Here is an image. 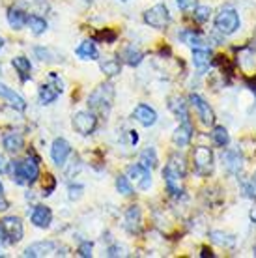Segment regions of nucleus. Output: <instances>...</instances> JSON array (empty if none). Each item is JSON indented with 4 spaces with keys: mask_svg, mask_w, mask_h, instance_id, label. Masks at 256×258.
Masks as SVG:
<instances>
[{
    "mask_svg": "<svg viewBox=\"0 0 256 258\" xmlns=\"http://www.w3.org/2000/svg\"><path fill=\"white\" fill-rule=\"evenodd\" d=\"M10 170H12L13 181L17 185H32L39 178L38 159H32V157H28L26 161H12Z\"/></svg>",
    "mask_w": 256,
    "mask_h": 258,
    "instance_id": "f257e3e1",
    "label": "nucleus"
},
{
    "mask_svg": "<svg viewBox=\"0 0 256 258\" xmlns=\"http://www.w3.org/2000/svg\"><path fill=\"white\" fill-rule=\"evenodd\" d=\"M112 99H114V88L112 84H101L96 90L92 92V96L88 99L90 110L92 112H99V114H107L112 107Z\"/></svg>",
    "mask_w": 256,
    "mask_h": 258,
    "instance_id": "f03ea898",
    "label": "nucleus"
},
{
    "mask_svg": "<svg viewBox=\"0 0 256 258\" xmlns=\"http://www.w3.org/2000/svg\"><path fill=\"white\" fill-rule=\"evenodd\" d=\"M215 28L224 36H230L239 28V15L234 8H223L215 17Z\"/></svg>",
    "mask_w": 256,
    "mask_h": 258,
    "instance_id": "7ed1b4c3",
    "label": "nucleus"
},
{
    "mask_svg": "<svg viewBox=\"0 0 256 258\" xmlns=\"http://www.w3.org/2000/svg\"><path fill=\"white\" fill-rule=\"evenodd\" d=\"M193 163L199 176H210L213 170V152L206 146H199L193 152Z\"/></svg>",
    "mask_w": 256,
    "mask_h": 258,
    "instance_id": "20e7f679",
    "label": "nucleus"
},
{
    "mask_svg": "<svg viewBox=\"0 0 256 258\" xmlns=\"http://www.w3.org/2000/svg\"><path fill=\"white\" fill-rule=\"evenodd\" d=\"M144 23L150 25L152 28H157V30L167 28L168 23H170L168 8L165 6V4H155L154 8H150V10L144 13Z\"/></svg>",
    "mask_w": 256,
    "mask_h": 258,
    "instance_id": "39448f33",
    "label": "nucleus"
},
{
    "mask_svg": "<svg viewBox=\"0 0 256 258\" xmlns=\"http://www.w3.org/2000/svg\"><path fill=\"white\" fill-rule=\"evenodd\" d=\"M71 125H73V129L77 131L79 135H90L97 127V118L92 110H81L73 116Z\"/></svg>",
    "mask_w": 256,
    "mask_h": 258,
    "instance_id": "423d86ee",
    "label": "nucleus"
},
{
    "mask_svg": "<svg viewBox=\"0 0 256 258\" xmlns=\"http://www.w3.org/2000/svg\"><path fill=\"white\" fill-rule=\"evenodd\" d=\"M0 225L4 228V232H6V238L10 243H17L23 239V223H21L19 217H15V215H8L4 219L0 221Z\"/></svg>",
    "mask_w": 256,
    "mask_h": 258,
    "instance_id": "0eeeda50",
    "label": "nucleus"
},
{
    "mask_svg": "<svg viewBox=\"0 0 256 258\" xmlns=\"http://www.w3.org/2000/svg\"><path fill=\"white\" fill-rule=\"evenodd\" d=\"M189 101H191V105L197 109L199 118L202 120V123H206V125H213V122H215V114H213L210 103H206L199 94H191V96H189Z\"/></svg>",
    "mask_w": 256,
    "mask_h": 258,
    "instance_id": "6e6552de",
    "label": "nucleus"
},
{
    "mask_svg": "<svg viewBox=\"0 0 256 258\" xmlns=\"http://www.w3.org/2000/svg\"><path fill=\"white\" fill-rule=\"evenodd\" d=\"M127 178L137 181V185L141 189H148L152 185V170H148L146 167H142L141 163L131 165V167L127 168Z\"/></svg>",
    "mask_w": 256,
    "mask_h": 258,
    "instance_id": "1a4fd4ad",
    "label": "nucleus"
},
{
    "mask_svg": "<svg viewBox=\"0 0 256 258\" xmlns=\"http://www.w3.org/2000/svg\"><path fill=\"white\" fill-rule=\"evenodd\" d=\"M70 154H71L70 142L66 141V139H54V142H52V146H51V157H52V161H54V165L64 167L66 159L70 157Z\"/></svg>",
    "mask_w": 256,
    "mask_h": 258,
    "instance_id": "9d476101",
    "label": "nucleus"
},
{
    "mask_svg": "<svg viewBox=\"0 0 256 258\" xmlns=\"http://www.w3.org/2000/svg\"><path fill=\"white\" fill-rule=\"evenodd\" d=\"M133 118L141 123V125H144V127H152V125L157 122V112H155L150 105L141 103V105H137V107H135Z\"/></svg>",
    "mask_w": 256,
    "mask_h": 258,
    "instance_id": "9b49d317",
    "label": "nucleus"
},
{
    "mask_svg": "<svg viewBox=\"0 0 256 258\" xmlns=\"http://www.w3.org/2000/svg\"><path fill=\"white\" fill-rule=\"evenodd\" d=\"M56 243L54 241H38V243H32V245H28L25 249V256H32V258H38V256H49L52 252L56 251Z\"/></svg>",
    "mask_w": 256,
    "mask_h": 258,
    "instance_id": "f8f14e48",
    "label": "nucleus"
},
{
    "mask_svg": "<svg viewBox=\"0 0 256 258\" xmlns=\"http://www.w3.org/2000/svg\"><path fill=\"white\" fill-rule=\"evenodd\" d=\"M125 223H123V226H125V230H127L129 234H139L141 232V225H142V213H141V208L139 206H131L125 212Z\"/></svg>",
    "mask_w": 256,
    "mask_h": 258,
    "instance_id": "ddd939ff",
    "label": "nucleus"
},
{
    "mask_svg": "<svg viewBox=\"0 0 256 258\" xmlns=\"http://www.w3.org/2000/svg\"><path fill=\"white\" fill-rule=\"evenodd\" d=\"M0 97H2V99H6L8 103L12 105L15 110H19V112L26 110L25 99H23V97H21L15 90H12L10 86H6V84H2V83H0Z\"/></svg>",
    "mask_w": 256,
    "mask_h": 258,
    "instance_id": "4468645a",
    "label": "nucleus"
},
{
    "mask_svg": "<svg viewBox=\"0 0 256 258\" xmlns=\"http://www.w3.org/2000/svg\"><path fill=\"white\" fill-rule=\"evenodd\" d=\"M223 165L230 174H239V170L243 167V159L236 150H226L223 154Z\"/></svg>",
    "mask_w": 256,
    "mask_h": 258,
    "instance_id": "2eb2a0df",
    "label": "nucleus"
},
{
    "mask_svg": "<svg viewBox=\"0 0 256 258\" xmlns=\"http://www.w3.org/2000/svg\"><path fill=\"white\" fill-rule=\"evenodd\" d=\"M30 221H32V225L38 226V228H49L52 221V212L47 206H36L32 215H30Z\"/></svg>",
    "mask_w": 256,
    "mask_h": 258,
    "instance_id": "dca6fc26",
    "label": "nucleus"
},
{
    "mask_svg": "<svg viewBox=\"0 0 256 258\" xmlns=\"http://www.w3.org/2000/svg\"><path fill=\"white\" fill-rule=\"evenodd\" d=\"M191 139H193V125L189 122H181L172 135L174 144L179 146V148H183V146H189Z\"/></svg>",
    "mask_w": 256,
    "mask_h": 258,
    "instance_id": "f3484780",
    "label": "nucleus"
},
{
    "mask_svg": "<svg viewBox=\"0 0 256 258\" xmlns=\"http://www.w3.org/2000/svg\"><path fill=\"white\" fill-rule=\"evenodd\" d=\"M163 178H165V183H167V191L172 197H181V193H183V189H181V176H178V174H174V172H170L168 168H165L163 170Z\"/></svg>",
    "mask_w": 256,
    "mask_h": 258,
    "instance_id": "a211bd4d",
    "label": "nucleus"
},
{
    "mask_svg": "<svg viewBox=\"0 0 256 258\" xmlns=\"http://www.w3.org/2000/svg\"><path fill=\"white\" fill-rule=\"evenodd\" d=\"M168 109L172 110L178 118H181V122H189V112H187V103L183 101L181 96H172L168 97Z\"/></svg>",
    "mask_w": 256,
    "mask_h": 258,
    "instance_id": "6ab92c4d",
    "label": "nucleus"
},
{
    "mask_svg": "<svg viewBox=\"0 0 256 258\" xmlns=\"http://www.w3.org/2000/svg\"><path fill=\"white\" fill-rule=\"evenodd\" d=\"M75 54H77L81 60H97L99 58V51H97L96 43L90 41V39L83 41V43L75 49Z\"/></svg>",
    "mask_w": 256,
    "mask_h": 258,
    "instance_id": "aec40b11",
    "label": "nucleus"
},
{
    "mask_svg": "<svg viewBox=\"0 0 256 258\" xmlns=\"http://www.w3.org/2000/svg\"><path fill=\"white\" fill-rule=\"evenodd\" d=\"M2 142H4V148H6V152H10V154H17V152H21L23 150V146H25V139L19 135V133H6L4 135V139H2Z\"/></svg>",
    "mask_w": 256,
    "mask_h": 258,
    "instance_id": "412c9836",
    "label": "nucleus"
},
{
    "mask_svg": "<svg viewBox=\"0 0 256 258\" xmlns=\"http://www.w3.org/2000/svg\"><path fill=\"white\" fill-rule=\"evenodd\" d=\"M212 62V52L208 49H193V64L199 71H206Z\"/></svg>",
    "mask_w": 256,
    "mask_h": 258,
    "instance_id": "4be33fe9",
    "label": "nucleus"
},
{
    "mask_svg": "<svg viewBox=\"0 0 256 258\" xmlns=\"http://www.w3.org/2000/svg\"><path fill=\"white\" fill-rule=\"evenodd\" d=\"M26 13L23 10H17V8H10L8 10V23L12 26L13 30H21L23 26L26 25Z\"/></svg>",
    "mask_w": 256,
    "mask_h": 258,
    "instance_id": "5701e85b",
    "label": "nucleus"
},
{
    "mask_svg": "<svg viewBox=\"0 0 256 258\" xmlns=\"http://www.w3.org/2000/svg\"><path fill=\"white\" fill-rule=\"evenodd\" d=\"M170 172H174V174L181 176V178H185V172H187V165H185V159H183V155L179 154H174L170 155V159H168L167 167Z\"/></svg>",
    "mask_w": 256,
    "mask_h": 258,
    "instance_id": "b1692460",
    "label": "nucleus"
},
{
    "mask_svg": "<svg viewBox=\"0 0 256 258\" xmlns=\"http://www.w3.org/2000/svg\"><path fill=\"white\" fill-rule=\"evenodd\" d=\"M60 92L62 90H60L58 86H52V84H41V86H39V103L41 105L52 103V101L58 97Z\"/></svg>",
    "mask_w": 256,
    "mask_h": 258,
    "instance_id": "393cba45",
    "label": "nucleus"
},
{
    "mask_svg": "<svg viewBox=\"0 0 256 258\" xmlns=\"http://www.w3.org/2000/svg\"><path fill=\"white\" fill-rule=\"evenodd\" d=\"M179 38L185 41L187 45H191L193 49H206V41L202 39V36L193 30H185V32L179 34Z\"/></svg>",
    "mask_w": 256,
    "mask_h": 258,
    "instance_id": "a878e982",
    "label": "nucleus"
},
{
    "mask_svg": "<svg viewBox=\"0 0 256 258\" xmlns=\"http://www.w3.org/2000/svg\"><path fill=\"white\" fill-rule=\"evenodd\" d=\"M212 139L217 146H221V148H226V146L230 144V135H228V131H226L224 125H215V127H213Z\"/></svg>",
    "mask_w": 256,
    "mask_h": 258,
    "instance_id": "bb28decb",
    "label": "nucleus"
},
{
    "mask_svg": "<svg viewBox=\"0 0 256 258\" xmlns=\"http://www.w3.org/2000/svg\"><path fill=\"white\" fill-rule=\"evenodd\" d=\"M12 64H13V68L21 73V79H23V81H26V79L30 77L32 66H30V60L26 58V56H15V58L12 60Z\"/></svg>",
    "mask_w": 256,
    "mask_h": 258,
    "instance_id": "cd10ccee",
    "label": "nucleus"
},
{
    "mask_svg": "<svg viewBox=\"0 0 256 258\" xmlns=\"http://www.w3.org/2000/svg\"><path fill=\"white\" fill-rule=\"evenodd\" d=\"M139 163H141L142 167H146L148 170H154V168L157 167V163H159L157 161V155H155V150L150 148V146H148L146 150H142Z\"/></svg>",
    "mask_w": 256,
    "mask_h": 258,
    "instance_id": "c85d7f7f",
    "label": "nucleus"
},
{
    "mask_svg": "<svg viewBox=\"0 0 256 258\" xmlns=\"http://www.w3.org/2000/svg\"><path fill=\"white\" fill-rule=\"evenodd\" d=\"M26 25L30 26V32L34 36H41V34L47 30V21L43 17H38V15H30L28 19H26Z\"/></svg>",
    "mask_w": 256,
    "mask_h": 258,
    "instance_id": "c756f323",
    "label": "nucleus"
},
{
    "mask_svg": "<svg viewBox=\"0 0 256 258\" xmlns=\"http://www.w3.org/2000/svg\"><path fill=\"white\" fill-rule=\"evenodd\" d=\"M99 68H101L103 73H105V75H109V77H112V75H118V73L122 71V64H120V60H118V58L103 60Z\"/></svg>",
    "mask_w": 256,
    "mask_h": 258,
    "instance_id": "7c9ffc66",
    "label": "nucleus"
},
{
    "mask_svg": "<svg viewBox=\"0 0 256 258\" xmlns=\"http://www.w3.org/2000/svg\"><path fill=\"white\" fill-rule=\"evenodd\" d=\"M123 58H125V62H127L129 66H139L142 62V58H144V54H142L139 49H135V45H129L127 49H125V52H123Z\"/></svg>",
    "mask_w": 256,
    "mask_h": 258,
    "instance_id": "2f4dec72",
    "label": "nucleus"
},
{
    "mask_svg": "<svg viewBox=\"0 0 256 258\" xmlns=\"http://www.w3.org/2000/svg\"><path fill=\"white\" fill-rule=\"evenodd\" d=\"M210 238H212L213 243L223 245V247H232L236 243V238H234V236H228V234H224V232H217V230H213V232L210 234Z\"/></svg>",
    "mask_w": 256,
    "mask_h": 258,
    "instance_id": "473e14b6",
    "label": "nucleus"
},
{
    "mask_svg": "<svg viewBox=\"0 0 256 258\" xmlns=\"http://www.w3.org/2000/svg\"><path fill=\"white\" fill-rule=\"evenodd\" d=\"M116 189H118V193H122L123 197H131V195L135 193L133 185H131V181H129L127 176H118V178H116Z\"/></svg>",
    "mask_w": 256,
    "mask_h": 258,
    "instance_id": "72a5a7b5",
    "label": "nucleus"
},
{
    "mask_svg": "<svg viewBox=\"0 0 256 258\" xmlns=\"http://www.w3.org/2000/svg\"><path fill=\"white\" fill-rule=\"evenodd\" d=\"M210 15H212V8L210 6H197L193 12V19L197 23H206L210 19Z\"/></svg>",
    "mask_w": 256,
    "mask_h": 258,
    "instance_id": "f704fd0d",
    "label": "nucleus"
},
{
    "mask_svg": "<svg viewBox=\"0 0 256 258\" xmlns=\"http://www.w3.org/2000/svg\"><path fill=\"white\" fill-rule=\"evenodd\" d=\"M92 249H94V245H92V241H83V243L79 245V249H77L79 256L90 258V256H92Z\"/></svg>",
    "mask_w": 256,
    "mask_h": 258,
    "instance_id": "c9c22d12",
    "label": "nucleus"
},
{
    "mask_svg": "<svg viewBox=\"0 0 256 258\" xmlns=\"http://www.w3.org/2000/svg\"><path fill=\"white\" fill-rule=\"evenodd\" d=\"M245 193H247V197L252 200H256V178H252L250 181H247L245 183Z\"/></svg>",
    "mask_w": 256,
    "mask_h": 258,
    "instance_id": "e433bc0d",
    "label": "nucleus"
},
{
    "mask_svg": "<svg viewBox=\"0 0 256 258\" xmlns=\"http://www.w3.org/2000/svg\"><path fill=\"white\" fill-rule=\"evenodd\" d=\"M107 256H125V249L123 247H118V245H112L107 249Z\"/></svg>",
    "mask_w": 256,
    "mask_h": 258,
    "instance_id": "4c0bfd02",
    "label": "nucleus"
},
{
    "mask_svg": "<svg viewBox=\"0 0 256 258\" xmlns=\"http://www.w3.org/2000/svg\"><path fill=\"white\" fill-rule=\"evenodd\" d=\"M83 185H71L70 187V200H79L83 197Z\"/></svg>",
    "mask_w": 256,
    "mask_h": 258,
    "instance_id": "58836bf2",
    "label": "nucleus"
},
{
    "mask_svg": "<svg viewBox=\"0 0 256 258\" xmlns=\"http://www.w3.org/2000/svg\"><path fill=\"white\" fill-rule=\"evenodd\" d=\"M179 10H189V8L195 6V0H176Z\"/></svg>",
    "mask_w": 256,
    "mask_h": 258,
    "instance_id": "ea45409f",
    "label": "nucleus"
},
{
    "mask_svg": "<svg viewBox=\"0 0 256 258\" xmlns=\"http://www.w3.org/2000/svg\"><path fill=\"white\" fill-rule=\"evenodd\" d=\"M96 39H105V41H109V43H112V41L116 39V34H114V32H109V34L101 32V34H97Z\"/></svg>",
    "mask_w": 256,
    "mask_h": 258,
    "instance_id": "a19ab883",
    "label": "nucleus"
},
{
    "mask_svg": "<svg viewBox=\"0 0 256 258\" xmlns=\"http://www.w3.org/2000/svg\"><path fill=\"white\" fill-rule=\"evenodd\" d=\"M6 170H8V163L4 159V155L0 154V172H6Z\"/></svg>",
    "mask_w": 256,
    "mask_h": 258,
    "instance_id": "79ce46f5",
    "label": "nucleus"
},
{
    "mask_svg": "<svg viewBox=\"0 0 256 258\" xmlns=\"http://www.w3.org/2000/svg\"><path fill=\"white\" fill-rule=\"evenodd\" d=\"M8 206H10V204H8V200L4 199V197H0V212H6Z\"/></svg>",
    "mask_w": 256,
    "mask_h": 258,
    "instance_id": "37998d69",
    "label": "nucleus"
},
{
    "mask_svg": "<svg viewBox=\"0 0 256 258\" xmlns=\"http://www.w3.org/2000/svg\"><path fill=\"white\" fill-rule=\"evenodd\" d=\"M202 256H213V252L210 251L208 247H204V249H202Z\"/></svg>",
    "mask_w": 256,
    "mask_h": 258,
    "instance_id": "c03bdc74",
    "label": "nucleus"
},
{
    "mask_svg": "<svg viewBox=\"0 0 256 258\" xmlns=\"http://www.w3.org/2000/svg\"><path fill=\"white\" fill-rule=\"evenodd\" d=\"M4 238H6V232H4V228H2V225H0V243L4 241Z\"/></svg>",
    "mask_w": 256,
    "mask_h": 258,
    "instance_id": "a18cd8bd",
    "label": "nucleus"
},
{
    "mask_svg": "<svg viewBox=\"0 0 256 258\" xmlns=\"http://www.w3.org/2000/svg\"><path fill=\"white\" fill-rule=\"evenodd\" d=\"M250 219H252V221L256 223V208L252 210V212H250Z\"/></svg>",
    "mask_w": 256,
    "mask_h": 258,
    "instance_id": "49530a36",
    "label": "nucleus"
},
{
    "mask_svg": "<svg viewBox=\"0 0 256 258\" xmlns=\"http://www.w3.org/2000/svg\"><path fill=\"white\" fill-rule=\"evenodd\" d=\"M0 197H4V187H2V181H0Z\"/></svg>",
    "mask_w": 256,
    "mask_h": 258,
    "instance_id": "de8ad7c7",
    "label": "nucleus"
},
{
    "mask_svg": "<svg viewBox=\"0 0 256 258\" xmlns=\"http://www.w3.org/2000/svg\"><path fill=\"white\" fill-rule=\"evenodd\" d=\"M2 45H4V39L0 38V49H2Z\"/></svg>",
    "mask_w": 256,
    "mask_h": 258,
    "instance_id": "09e8293b",
    "label": "nucleus"
},
{
    "mask_svg": "<svg viewBox=\"0 0 256 258\" xmlns=\"http://www.w3.org/2000/svg\"><path fill=\"white\" fill-rule=\"evenodd\" d=\"M250 90L254 92V96H256V86H252V88H250Z\"/></svg>",
    "mask_w": 256,
    "mask_h": 258,
    "instance_id": "8fccbe9b",
    "label": "nucleus"
},
{
    "mask_svg": "<svg viewBox=\"0 0 256 258\" xmlns=\"http://www.w3.org/2000/svg\"><path fill=\"white\" fill-rule=\"evenodd\" d=\"M252 251H254V256H256V245H254V249H252Z\"/></svg>",
    "mask_w": 256,
    "mask_h": 258,
    "instance_id": "3c124183",
    "label": "nucleus"
},
{
    "mask_svg": "<svg viewBox=\"0 0 256 258\" xmlns=\"http://www.w3.org/2000/svg\"><path fill=\"white\" fill-rule=\"evenodd\" d=\"M120 2H127V0H120Z\"/></svg>",
    "mask_w": 256,
    "mask_h": 258,
    "instance_id": "603ef678",
    "label": "nucleus"
},
{
    "mask_svg": "<svg viewBox=\"0 0 256 258\" xmlns=\"http://www.w3.org/2000/svg\"><path fill=\"white\" fill-rule=\"evenodd\" d=\"M0 256H4V254H2V252H0Z\"/></svg>",
    "mask_w": 256,
    "mask_h": 258,
    "instance_id": "864d4df0",
    "label": "nucleus"
}]
</instances>
